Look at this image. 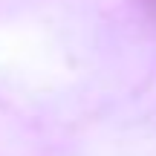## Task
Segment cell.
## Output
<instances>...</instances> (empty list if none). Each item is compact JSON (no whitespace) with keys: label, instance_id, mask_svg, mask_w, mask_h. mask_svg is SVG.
I'll use <instances>...</instances> for the list:
<instances>
[]
</instances>
